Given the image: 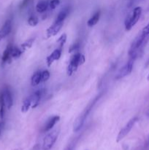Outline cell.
Returning a JSON list of instances; mask_svg holds the SVG:
<instances>
[{
    "label": "cell",
    "mask_w": 149,
    "mask_h": 150,
    "mask_svg": "<svg viewBox=\"0 0 149 150\" xmlns=\"http://www.w3.org/2000/svg\"><path fill=\"white\" fill-rule=\"evenodd\" d=\"M142 13V8L140 7H137L133 10L131 14L127 16L125 21V27L127 30H130L140 19Z\"/></svg>",
    "instance_id": "3"
},
{
    "label": "cell",
    "mask_w": 149,
    "mask_h": 150,
    "mask_svg": "<svg viewBox=\"0 0 149 150\" xmlns=\"http://www.w3.org/2000/svg\"><path fill=\"white\" fill-rule=\"evenodd\" d=\"M148 144L149 145V137H148Z\"/></svg>",
    "instance_id": "32"
},
{
    "label": "cell",
    "mask_w": 149,
    "mask_h": 150,
    "mask_svg": "<svg viewBox=\"0 0 149 150\" xmlns=\"http://www.w3.org/2000/svg\"><path fill=\"white\" fill-rule=\"evenodd\" d=\"M31 82H32V85L33 86H37L38 84H39L42 82V72L37 71L32 76Z\"/></svg>",
    "instance_id": "13"
},
{
    "label": "cell",
    "mask_w": 149,
    "mask_h": 150,
    "mask_svg": "<svg viewBox=\"0 0 149 150\" xmlns=\"http://www.w3.org/2000/svg\"><path fill=\"white\" fill-rule=\"evenodd\" d=\"M79 48V44L78 43H76L74 45H72L71 46V48H70V52H73V51H77Z\"/></svg>",
    "instance_id": "28"
},
{
    "label": "cell",
    "mask_w": 149,
    "mask_h": 150,
    "mask_svg": "<svg viewBox=\"0 0 149 150\" xmlns=\"http://www.w3.org/2000/svg\"><path fill=\"white\" fill-rule=\"evenodd\" d=\"M1 92H2L3 97H4V100L5 103L6 107L7 108V109H10L13 104V95H12L11 91L9 89V88L6 87Z\"/></svg>",
    "instance_id": "8"
},
{
    "label": "cell",
    "mask_w": 149,
    "mask_h": 150,
    "mask_svg": "<svg viewBox=\"0 0 149 150\" xmlns=\"http://www.w3.org/2000/svg\"><path fill=\"white\" fill-rule=\"evenodd\" d=\"M5 103L4 100V97H3L2 92H0V119H3L5 112Z\"/></svg>",
    "instance_id": "18"
},
{
    "label": "cell",
    "mask_w": 149,
    "mask_h": 150,
    "mask_svg": "<svg viewBox=\"0 0 149 150\" xmlns=\"http://www.w3.org/2000/svg\"><path fill=\"white\" fill-rule=\"evenodd\" d=\"M59 120H60V117H58V116H54V117L50 118L49 120L47 121L46 124L45 125V126H44L43 132H47L51 130V129L54 127V125H55L58 121H59Z\"/></svg>",
    "instance_id": "12"
},
{
    "label": "cell",
    "mask_w": 149,
    "mask_h": 150,
    "mask_svg": "<svg viewBox=\"0 0 149 150\" xmlns=\"http://www.w3.org/2000/svg\"><path fill=\"white\" fill-rule=\"evenodd\" d=\"M50 78V73L48 70H44L42 72V81L45 82L48 81Z\"/></svg>",
    "instance_id": "24"
},
{
    "label": "cell",
    "mask_w": 149,
    "mask_h": 150,
    "mask_svg": "<svg viewBox=\"0 0 149 150\" xmlns=\"http://www.w3.org/2000/svg\"><path fill=\"white\" fill-rule=\"evenodd\" d=\"M39 20L37 17L35 16H31L29 19H28V23H29V26H35L37 25Z\"/></svg>",
    "instance_id": "21"
},
{
    "label": "cell",
    "mask_w": 149,
    "mask_h": 150,
    "mask_svg": "<svg viewBox=\"0 0 149 150\" xmlns=\"http://www.w3.org/2000/svg\"><path fill=\"white\" fill-rule=\"evenodd\" d=\"M31 108V98L30 96L29 98H26L23 103V105L21 107V111L23 113H26L29 111V108Z\"/></svg>",
    "instance_id": "19"
},
{
    "label": "cell",
    "mask_w": 149,
    "mask_h": 150,
    "mask_svg": "<svg viewBox=\"0 0 149 150\" xmlns=\"http://www.w3.org/2000/svg\"><path fill=\"white\" fill-rule=\"evenodd\" d=\"M147 80L149 81V74L148 75V77H147Z\"/></svg>",
    "instance_id": "31"
},
{
    "label": "cell",
    "mask_w": 149,
    "mask_h": 150,
    "mask_svg": "<svg viewBox=\"0 0 149 150\" xmlns=\"http://www.w3.org/2000/svg\"><path fill=\"white\" fill-rule=\"evenodd\" d=\"M99 97L100 96L96 97V98H95L93 101H92L91 103L89 104V106H88L87 108L84 110V111H83V112L82 113V114H80V115L79 116L77 119H76L75 121H74V125H73V130H74V132L79 131V130L82 128V127H83V125H84V122H85V121H86V118H87L88 115H89V113L91 112L92 108H93V105H95V103H96V101L99 99Z\"/></svg>",
    "instance_id": "1"
},
{
    "label": "cell",
    "mask_w": 149,
    "mask_h": 150,
    "mask_svg": "<svg viewBox=\"0 0 149 150\" xmlns=\"http://www.w3.org/2000/svg\"><path fill=\"white\" fill-rule=\"evenodd\" d=\"M48 5H49V4H48V1H45V0H42V1H39L37 3V4L36 5V10L39 13H44L48 9Z\"/></svg>",
    "instance_id": "15"
},
{
    "label": "cell",
    "mask_w": 149,
    "mask_h": 150,
    "mask_svg": "<svg viewBox=\"0 0 149 150\" xmlns=\"http://www.w3.org/2000/svg\"><path fill=\"white\" fill-rule=\"evenodd\" d=\"M42 92L41 90L37 91L34 92L32 95H30L31 98V108H35L38 105L40 101L41 97H42Z\"/></svg>",
    "instance_id": "11"
},
{
    "label": "cell",
    "mask_w": 149,
    "mask_h": 150,
    "mask_svg": "<svg viewBox=\"0 0 149 150\" xmlns=\"http://www.w3.org/2000/svg\"><path fill=\"white\" fill-rule=\"evenodd\" d=\"M99 18H100V12L99 11L96 12V13L93 15V16H92L89 21H88L87 22L88 26H89V27H92V26H95V25L98 23V21H99Z\"/></svg>",
    "instance_id": "14"
},
{
    "label": "cell",
    "mask_w": 149,
    "mask_h": 150,
    "mask_svg": "<svg viewBox=\"0 0 149 150\" xmlns=\"http://www.w3.org/2000/svg\"><path fill=\"white\" fill-rule=\"evenodd\" d=\"M22 50L19 49L18 48L15 46H12L11 48V57L13 58H18L22 54Z\"/></svg>",
    "instance_id": "20"
},
{
    "label": "cell",
    "mask_w": 149,
    "mask_h": 150,
    "mask_svg": "<svg viewBox=\"0 0 149 150\" xmlns=\"http://www.w3.org/2000/svg\"><path fill=\"white\" fill-rule=\"evenodd\" d=\"M34 41V40L30 39L28 41H26V42H25L23 44H22L21 47L23 48V51H24V50L26 49L27 48H30L32 45V43H33Z\"/></svg>",
    "instance_id": "23"
},
{
    "label": "cell",
    "mask_w": 149,
    "mask_h": 150,
    "mask_svg": "<svg viewBox=\"0 0 149 150\" xmlns=\"http://www.w3.org/2000/svg\"><path fill=\"white\" fill-rule=\"evenodd\" d=\"M70 13V10L69 8H64L63 10H61L60 11V13H58V16H57L56 19L55 21L57 22H64V21L65 20L66 18L67 17V16L69 15Z\"/></svg>",
    "instance_id": "16"
},
{
    "label": "cell",
    "mask_w": 149,
    "mask_h": 150,
    "mask_svg": "<svg viewBox=\"0 0 149 150\" xmlns=\"http://www.w3.org/2000/svg\"><path fill=\"white\" fill-rule=\"evenodd\" d=\"M28 2H29V0H23V2H22V4H21V5H20V7H22V8H23V7H25V6L28 4Z\"/></svg>",
    "instance_id": "29"
},
{
    "label": "cell",
    "mask_w": 149,
    "mask_h": 150,
    "mask_svg": "<svg viewBox=\"0 0 149 150\" xmlns=\"http://www.w3.org/2000/svg\"><path fill=\"white\" fill-rule=\"evenodd\" d=\"M63 23L64 22H54L53 24L47 29V37L51 38V37L55 36L56 35H57L63 26Z\"/></svg>",
    "instance_id": "7"
},
{
    "label": "cell",
    "mask_w": 149,
    "mask_h": 150,
    "mask_svg": "<svg viewBox=\"0 0 149 150\" xmlns=\"http://www.w3.org/2000/svg\"><path fill=\"white\" fill-rule=\"evenodd\" d=\"M74 146H75V143H74V142H72L70 144H68V146L65 148L64 150H74Z\"/></svg>",
    "instance_id": "27"
},
{
    "label": "cell",
    "mask_w": 149,
    "mask_h": 150,
    "mask_svg": "<svg viewBox=\"0 0 149 150\" xmlns=\"http://www.w3.org/2000/svg\"><path fill=\"white\" fill-rule=\"evenodd\" d=\"M3 127V123L0 122V136H1V130H2Z\"/></svg>",
    "instance_id": "30"
},
{
    "label": "cell",
    "mask_w": 149,
    "mask_h": 150,
    "mask_svg": "<svg viewBox=\"0 0 149 150\" xmlns=\"http://www.w3.org/2000/svg\"><path fill=\"white\" fill-rule=\"evenodd\" d=\"M148 116H149V111H148Z\"/></svg>",
    "instance_id": "33"
},
{
    "label": "cell",
    "mask_w": 149,
    "mask_h": 150,
    "mask_svg": "<svg viewBox=\"0 0 149 150\" xmlns=\"http://www.w3.org/2000/svg\"><path fill=\"white\" fill-rule=\"evenodd\" d=\"M61 49L60 48H57V49L54 50L52 52V54H50L46 59L47 61V64H48V67H51V64H53L54 61H56L58 60L61 57Z\"/></svg>",
    "instance_id": "10"
},
{
    "label": "cell",
    "mask_w": 149,
    "mask_h": 150,
    "mask_svg": "<svg viewBox=\"0 0 149 150\" xmlns=\"http://www.w3.org/2000/svg\"><path fill=\"white\" fill-rule=\"evenodd\" d=\"M141 33L143 34V35H144L145 36H149V22L148 23L147 25H146L145 26L144 28L143 29V30H142Z\"/></svg>",
    "instance_id": "26"
},
{
    "label": "cell",
    "mask_w": 149,
    "mask_h": 150,
    "mask_svg": "<svg viewBox=\"0 0 149 150\" xmlns=\"http://www.w3.org/2000/svg\"><path fill=\"white\" fill-rule=\"evenodd\" d=\"M13 45H8V46L6 48V49L4 50V53H3L2 55V59L3 62H6L8 61L10 59V58L11 57V48Z\"/></svg>",
    "instance_id": "17"
},
{
    "label": "cell",
    "mask_w": 149,
    "mask_h": 150,
    "mask_svg": "<svg viewBox=\"0 0 149 150\" xmlns=\"http://www.w3.org/2000/svg\"><path fill=\"white\" fill-rule=\"evenodd\" d=\"M67 41V35L66 34H63L60 36V38H58V40H57V42L60 45V46L62 47L63 45H64V43Z\"/></svg>",
    "instance_id": "22"
},
{
    "label": "cell",
    "mask_w": 149,
    "mask_h": 150,
    "mask_svg": "<svg viewBox=\"0 0 149 150\" xmlns=\"http://www.w3.org/2000/svg\"><path fill=\"white\" fill-rule=\"evenodd\" d=\"M12 30V21L11 20H7L3 24L2 27L0 29V40L4 39L10 33Z\"/></svg>",
    "instance_id": "9"
},
{
    "label": "cell",
    "mask_w": 149,
    "mask_h": 150,
    "mask_svg": "<svg viewBox=\"0 0 149 150\" xmlns=\"http://www.w3.org/2000/svg\"><path fill=\"white\" fill-rule=\"evenodd\" d=\"M59 4V0H51V2L49 3V6L51 10H54V9H56V7H57V6H58Z\"/></svg>",
    "instance_id": "25"
},
{
    "label": "cell",
    "mask_w": 149,
    "mask_h": 150,
    "mask_svg": "<svg viewBox=\"0 0 149 150\" xmlns=\"http://www.w3.org/2000/svg\"><path fill=\"white\" fill-rule=\"evenodd\" d=\"M134 59H135L131 58V59L127 62V64H126L124 67H121V68L120 69V70L118 71V73H117L116 76H115V78L116 80L123 79V78L128 76V75H129L130 73H131L133 69V65H134Z\"/></svg>",
    "instance_id": "6"
},
{
    "label": "cell",
    "mask_w": 149,
    "mask_h": 150,
    "mask_svg": "<svg viewBox=\"0 0 149 150\" xmlns=\"http://www.w3.org/2000/svg\"><path fill=\"white\" fill-rule=\"evenodd\" d=\"M138 120V118L137 117H134V118L131 119L126 124V125L120 130V132L118 133V136H117V139H116V142H119L120 141L122 140L125 136H127V135L129 134L131 130L132 129V127H134V124L137 122Z\"/></svg>",
    "instance_id": "5"
},
{
    "label": "cell",
    "mask_w": 149,
    "mask_h": 150,
    "mask_svg": "<svg viewBox=\"0 0 149 150\" xmlns=\"http://www.w3.org/2000/svg\"><path fill=\"white\" fill-rule=\"evenodd\" d=\"M85 62V57L80 53H76L72 56L70 61L68 67H67V74L68 76H72L74 72L77 70V67Z\"/></svg>",
    "instance_id": "2"
},
{
    "label": "cell",
    "mask_w": 149,
    "mask_h": 150,
    "mask_svg": "<svg viewBox=\"0 0 149 150\" xmlns=\"http://www.w3.org/2000/svg\"><path fill=\"white\" fill-rule=\"evenodd\" d=\"M59 130H54L48 133L43 139V144H42V149L43 150H50L53 147L54 144L56 142L58 139Z\"/></svg>",
    "instance_id": "4"
}]
</instances>
